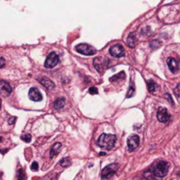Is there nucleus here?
<instances>
[{
  "label": "nucleus",
  "mask_w": 180,
  "mask_h": 180,
  "mask_svg": "<svg viewBox=\"0 0 180 180\" xmlns=\"http://www.w3.org/2000/svg\"><path fill=\"white\" fill-rule=\"evenodd\" d=\"M62 149V144L60 143H56L53 145L50 150V158H53L54 156L57 155L60 153V150Z\"/></svg>",
  "instance_id": "nucleus-15"
},
{
  "label": "nucleus",
  "mask_w": 180,
  "mask_h": 180,
  "mask_svg": "<svg viewBox=\"0 0 180 180\" xmlns=\"http://www.w3.org/2000/svg\"><path fill=\"white\" fill-rule=\"evenodd\" d=\"M38 163L36 162H33V163H32L31 165V170H34V171H36V170H38Z\"/></svg>",
  "instance_id": "nucleus-25"
},
{
  "label": "nucleus",
  "mask_w": 180,
  "mask_h": 180,
  "mask_svg": "<svg viewBox=\"0 0 180 180\" xmlns=\"http://www.w3.org/2000/svg\"><path fill=\"white\" fill-rule=\"evenodd\" d=\"M170 165L166 161H159L156 162L155 166L152 169V174L155 178H163L168 173Z\"/></svg>",
  "instance_id": "nucleus-2"
},
{
  "label": "nucleus",
  "mask_w": 180,
  "mask_h": 180,
  "mask_svg": "<svg viewBox=\"0 0 180 180\" xmlns=\"http://www.w3.org/2000/svg\"><path fill=\"white\" fill-rule=\"evenodd\" d=\"M58 63H59V56L58 55H56V53L52 52L47 57L45 63H44V66L47 68H52L56 67Z\"/></svg>",
  "instance_id": "nucleus-5"
},
{
  "label": "nucleus",
  "mask_w": 180,
  "mask_h": 180,
  "mask_svg": "<svg viewBox=\"0 0 180 180\" xmlns=\"http://www.w3.org/2000/svg\"><path fill=\"white\" fill-rule=\"evenodd\" d=\"M156 117H157V119L160 121V122H162V123H165V122H167L168 120L170 119V114L168 113V111L166 108H159L158 109V112H157V115H156Z\"/></svg>",
  "instance_id": "nucleus-10"
},
{
  "label": "nucleus",
  "mask_w": 180,
  "mask_h": 180,
  "mask_svg": "<svg viewBox=\"0 0 180 180\" xmlns=\"http://www.w3.org/2000/svg\"><path fill=\"white\" fill-rule=\"evenodd\" d=\"M0 108H1V99H0Z\"/></svg>",
  "instance_id": "nucleus-31"
},
{
  "label": "nucleus",
  "mask_w": 180,
  "mask_h": 180,
  "mask_svg": "<svg viewBox=\"0 0 180 180\" xmlns=\"http://www.w3.org/2000/svg\"><path fill=\"white\" fill-rule=\"evenodd\" d=\"M106 155V153H104V152H101V153H100V155Z\"/></svg>",
  "instance_id": "nucleus-30"
},
{
  "label": "nucleus",
  "mask_w": 180,
  "mask_h": 180,
  "mask_svg": "<svg viewBox=\"0 0 180 180\" xmlns=\"http://www.w3.org/2000/svg\"><path fill=\"white\" fill-rule=\"evenodd\" d=\"M1 139H2V138H1V137H0V142H1Z\"/></svg>",
  "instance_id": "nucleus-32"
},
{
  "label": "nucleus",
  "mask_w": 180,
  "mask_h": 180,
  "mask_svg": "<svg viewBox=\"0 0 180 180\" xmlns=\"http://www.w3.org/2000/svg\"><path fill=\"white\" fill-rule=\"evenodd\" d=\"M162 46V42L161 41H157V40H153V41H151L150 42H149V47L151 48V49L155 50L157 49L158 48H160Z\"/></svg>",
  "instance_id": "nucleus-18"
},
{
  "label": "nucleus",
  "mask_w": 180,
  "mask_h": 180,
  "mask_svg": "<svg viewBox=\"0 0 180 180\" xmlns=\"http://www.w3.org/2000/svg\"><path fill=\"white\" fill-rule=\"evenodd\" d=\"M28 96H29V99L33 101H34V102H39V101L42 100V95L40 92V91L35 87H33L29 90Z\"/></svg>",
  "instance_id": "nucleus-9"
},
{
  "label": "nucleus",
  "mask_w": 180,
  "mask_h": 180,
  "mask_svg": "<svg viewBox=\"0 0 180 180\" xmlns=\"http://www.w3.org/2000/svg\"><path fill=\"white\" fill-rule=\"evenodd\" d=\"M105 63L106 62L103 61V59L101 58V57H97V58H95L94 59V67L96 68V69L99 71V72H102L103 71V69L105 68Z\"/></svg>",
  "instance_id": "nucleus-12"
},
{
  "label": "nucleus",
  "mask_w": 180,
  "mask_h": 180,
  "mask_svg": "<svg viewBox=\"0 0 180 180\" xmlns=\"http://www.w3.org/2000/svg\"><path fill=\"white\" fill-rule=\"evenodd\" d=\"M178 92H179V84H178L177 87H176V89H175V94H176L177 99L179 98V93H178Z\"/></svg>",
  "instance_id": "nucleus-27"
},
{
  "label": "nucleus",
  "mask_w": 180,
  "mask_h": 180,
  "mask_svg": "<svg viewBox=\"0 0 180 180\" xmlns=\"http://www.w3.org/2000/svg\"><path fill=\"white\" fill-rule=\"evenodd\" d=\"M75 49L77 53L84 55V56H93L97 53V50L95 49L93 47L86 43L78 44L77 46H76Z\"/></svg>",
  "instance_id": "nucleus-3"
},
{
  "label": "nucleus",
  "mask_w": 180,
  "mask_h": 180,
  "mask_svg": "<svg viewBox=\"0 0 180 180\" xmlns=\"http://www.w3.org/2000/svg\"><path fill=\"white\" fill-rule=\"evenodd\" d=\"M16 119H17L16 117H11V118L8 119V123H9L10 125H13L14 123H15Z\"/></svg>",
  "instance_id": "nucleus-26"
},
{
  "label": "nucleus",
  "mask_w": 180,
  "mask_h": 180,
  "mask_svg": "<svg viewBox=\"0 0 180 180\" xmlns=\"http://www.w3.org/2000/svg\"><path fill=\"white\" fill-rule=\"evenodd\" d=\"M89 93L92 94V95L98 94L99 93V92H98V89H97L96 87H91V88L89 89Z\"/></svg>",
  "instance_id": "nucleus-24"
},
{
  "label": "nucleus",
  "mask_w": 180,
  "mask_h": 180,
  "mask_svg": "<svg viewBox=\"0 0 180 180\" xmlns=\"http://www.w3.org/2000/svg\"><path fill=\"white\" fill-rule=\"evenodd\" d=\"M65 105V99L64 98H59L55 101L54 103V108L56 110H60Z\"/></svg>",
  "instance_id": "nucleus-16"
},
{
  "label": "nucleus",
  "mask_w": 180,
  "mask_h": 180,
  "mask_svg": "<svg viewBox=\"0 0 180 180\" xmlns=\"http://www.w3.org/2000/svg\"><path fill=\"white\" fill-rule=\"evenodd\" d=\"M165 98H166V99H167V100H169L170 102V104H171V105H173L174 102L172 101V99H171V97H170V94L169 93L165 94Z\"/></svg>",
  "instance_id": "nucleus-28"
},
{
  "label": "nucleus",
  "mask_w": 180,
  "mask_h": 180,
  "mask_svg": "<svg viewBox=\"0 0 180 180\" xmlns=\"http://www.w3.org/2000/svg\"><path fill=\"white\" fill-rule=\"evenodd\" d=\"M17 178L18 180H25L26 178V176H25V171L23 170V169H19L17 172Z\"/></svg>",
  "instance_id": "nucleus-21"
},
{
  "label": "nucleus",
  "mask_w": 180,
  "mask_h": 180,
  "mask_svg": "<svg viewBox=\"0 0 180 180\" xmlns=\"http://www.w3.org/2000/svg\"><path fill=\"white\" fill-rule=\"evenodd\" d=\"M21 140L23 141V142H25V143H30L31 142V135H29V134H25V135H21Z\"/></svg>",
  "instance_id": "nucleus-23"
},
{
  "label": "nucleus",
  "mask_w": 180,
  "mask_h": 180,
  "mask_svg": "<svg viewBox=\"0 0 180 180\" xmlns=\"http://www.w3.org/2000/svg\"><path fill=\"white\" fill-rule=\"evenodd\" d=\"M117 137L115 135H107V134H102L98 141H97V145L101 148V149L110 150L114 147V144L116 143Z\"/></svg>",
  "instance_id": "nucleus-1"
},
{
  "label": "nucleus",
  "mask_w": 180,
  "mask_h": 180,
  "mask_svg": "<svg viewBox=\"0 0 180 180\" xmlns=\"http://www.w3.org/2000/svg\"><path fill=\"white\" fill-rule=\"evenodd\" d=\"M119 169V164L118 163H111L109 165H107L106 167L102 170V172H101V177L102 178L106 179V178H112L114 174L117 172Z\"/></svg>",
  "instance_id": "nucleus-4"
},
{
  "label": "nucleus",
  "mask_w": 180,
  "mask_h": 180,
  "mask_svg": "<svg viewBox=\"0 0 180 180\" xmlns=\"http://www.w3.org/2000/svg\"><path fill=\"white\" fill-rule=\"evenodd\" d=\"M109 53L112 57H115V58H121L125 56L124 48L119 44H115L112 46L109 49Z\"/></svg>",
  "instance_id": "nucleus-6"
},
{
  "label": "nucleus",
  "mask_w": 180,
  "mask_h": 180,
  "mask_svg": "<svg viewBox=\"0 0 180 180\" xmlns=\"http://www.w3.org/2000/svg\"><path fill=\"white\" fill-rule=\"evenodd\" d=\"M60 165L63 168H67L69 167L70 165H71V161H70V159L68 158V157H64V158H62V160L60 161Z\"/></svg>",
  "instance_id": "nucleus-19"
},
{
  "label": "nucleus",
  "mask_w": 180,
  "mask_h": 180,
  "mask_svg": "<svg viewBox=\"0 0 180 180\" xmlns=\"http://www.w3.org/2000/svg\"><path fill=\"white\" fill-rule=\"evenodd\" d=\"M127 147H128V151L132 152L135 149L138 148L140 144V138L137 135H133L127 139Z\"/></svg>",
  "instance_id": "nucleus-7"
},
{
  "label": "nucleus",
  "mask_w": 180,
  "mask_h": 180,
  "mask_svg": "<svg viewBox=\"0 0 180 180\" xmlns=\"http://www.w3.org/2000/svg\"><path fill=\"white\" fill-rule=\"evenodd\" d=\"M147 86H148V90H149V92H151V93L155 92V91L158 89V87H159L153 80L148 81V82H147Z\"/></svg>",
  "instance_id": "nucleus-17"
},
{
  "label": "nucleus",
  "mask_w": 180,
  "mask_h": 180,
  "mask_svg": "<svg viewBox=\"0 0 180 180\" xmlns=\"http://www.w3.org/2000/svg\"><path fill=\"white\" fill-rule=\"evenodd\" d=\"M6 61H5V59L3 58V57H0V68H3L4 66H5V63H6Z\"/></svg>",
  "instance_id": "nucleus-29"
},
{
  "label": "nucleus",
  "mask_w": 180,
  "mask_h": 180,
  "mask_svg": "<svg viewBox=\"0 0 180 180\" xmlns=\"http://www.w3.org/2000/svg\"><path fill=\"white\" fill-rule=\"evenodd\" d=\"M13 92V88L9 83L6 81H0V95L1 96H9Z\"/></svg>",
  "instance_id": "nucleus-8"
},
{
  "label": "nucleus",
  "mask_w": 180,
  "mask_h": 180,
  "mask_svg": "<svg viewBox=\"0 0 180 180\" xmlns=\"http://www.w3.org/2000/svg\"><path fill=\"white\" fill-rule=\"evenodd\" d=\"M39 81L45 88H47L49 90H52V89L55 88V84L48 77H41V78L39 79Z\"/></svg>",
  "instance_id": "nucleus-14"
},
{
  "label": "nucleus",
  "mask_w": 180,
  "mask_h": 180,
  "mask_svg": "<svg viewBox=\"0 0 180 180\" xmlns=\"http://www.w3.org/2000/svg\"><path fill=\"white\" fill-rule=\"evenodd\" d=\"M125 78V72L124 71H121V72H119V74L117 75H114L113 76H112L109 80L111 81V82H113V81L115 80H121V79H124Z\"/></svg>",
  "instance_id": "nucleus-20"
},
{
  "label": "nucleus",
  "mask_w": 180,
  "mask_h": 180,
  "mask_svg": "<svg viewBox=\"0 0 180 180\" xmlns=\"http://www.w3.org/2000/svg\"><path fill=\"white\" fill-rule=\"evenodd\" d=\"M137 43V38L136 34L135 33H132L128 35V37L127 39V45L131 48V49H134L135 46H136Z\"/></svg>",
  "instance_id": "nucleus-13"
},
{
  "label": "nucleus",
  "mask_w": 180,
  "mask_h": 180,
  "mask_svg": "<svg viewBox=\"0 0 180 180\" xmlns=\"http://www.w3.org/2000/svg\"><path fill=\"white\" fill-rule=\"evenodd\" d=\"M135 92V88L134 84L132 83L130 84V86H129L128 92H127V98H131V97H133Z\"/></svg>",
  "instance_id": "nucleus-22"
},
{
  "label": "nucleus",
  "mask_w": 180,
  "mask_h": 180,
  "mask_svg": "<svg viewBox=\"0 0 180 180\" xmlns=\"http://www.w3.org/2000/svg\"><path fill=\"white\" fill-rule=\"evenodd\" d=\"M168 67L170 68V70L172 73H177L179 70V67H178V62L173 58V57H169L167 60Z\"/></svg>",
  "instance_id": "nucleus-11"
}]
</instances>
